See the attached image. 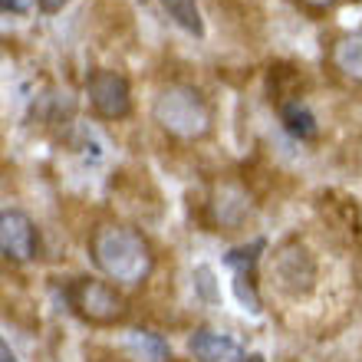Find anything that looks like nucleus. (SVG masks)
<instances>
[{
  "label": "nucleus",
  "mask_w": 362,
  "mask_h": 362,
  "mask_svg": "<svg viewBox=\"0 0 362 362\" xmlns=\"http://www.w3.org/2000/svg\"><path fill=\"white\" fill-rule=\"evenodd\" d=\"M280 119H284L286 132H293L296 139H313V135H316V115L310 112L300 99L280 105Z\"/></svg>",
  "instance_id": "nucleus-11"
},
{
  "label": "nucleus",
  "mask_w": 362,
  "mask_h": 362,
  "mask_svg": "<svg viewBox=\"0 0 362 362\" xmlns=\"http://www.w3.org/2000/svg\"><path fill=\"white\" fill-rule=\"evenodd\" d=\"M211 211H214V221L224 224V228H240L250 214V201L247 194L234 185H221L214 191V201H211Z\"/></svg>",
  "instance_id": "nucleus-8"
},
{
  "label": "nucleus",
  "mask_w": 362,
  "mask_h": 362,
  "mask_svg": "<svg viewBox=\"0 0 362 362\" xmlns=\"http://www.w3.org/2000/svg\"><path fill=\"white\" fill-rule=\"evenodd\" d=\"M333 66L339 69L343 76L362 83V30L346 33V37L333 47Z\"/></svg>",
  "instance_id": "nucleus-9"
},
{
  "label": "nucleus",
  "mask_w": 362,
  "mask_h": 362,
  "mask_svg": "<svg viewBox=\"0 0 362 362\" xmlns=\"http://www.w3.org/2000/svg\"><path fill=\"white\" fill-rule=\"evenodd\" d=\"M95 267L115 284H142L152 274V247L135 228L125 224H103L89 240Z\"/></svg>",
  "instance_id": "nucleus-1"
},
{
  "label": "nucleus",
  "mask_w": 362,
  "mask_h": 362,
  "mask_svg": "<svg viewBox=\"0 0 362 362\" xmlns=\"http://www.w3.org/2000/svg\"><path fill=\"white\" fill-rule=\"evenodd\" d=\"M66 296H69V306H73L83 320H89V323H95V326H112V323H119V320H125V313H129L122 293H115L112 286L103 284V280L83 276V280H76V284L69 286Z\"/></svg>",
  "instance_id": "nucleus-3"
},
{
  "label": "nucleus",
  "mask_w": 362,
  "mask_h": 362,
  "mask_svg": "<svg viewBox=\"0 0 362 362\" xmlns=\"http://www.w3.org/2000/svg\"><path fill=\"white\" fill-rule=\"evenodd\" d=\"M267 247V240L257 238V240H250L247 247H234L224 257V264H228L230 270H234V276H250L254 274V267H257V260H260V250Z\"/></svg>",
  "instance_id": "nucleus-12"
},
{
  "label": "nucleus",
  "mask_w": 362,
  "mask_h": 362,
  "mask_svg": "<svg viewBox=\"0 0 362 362\" xmlns=\"http://www.w3.org/2000/svg\"><path fill=\"white\" fill-rule=\"evenodd\" d=\"M191 356L198 362H238L240 359V346L230 336L211 333V329H198L188 343Z\"/></svg>",
  "instance_id": "nucleus-7"
},
{
  "label": "nucleus",
  "mask_w": 362,
  "mask_h": 362,
  "mask_svg": "<svg viewBox=\"0 0 362 362\" xmlns=\"http://www.w3.org/2000/svg\"><path fill=\"white\" fill-rule=\"evenodd\" d=\"M0 247L13 260H30L37 254V230L23 211H4L0 214Z\"/></svg>",
  "instance_id": "nucleus-6"
},
{
  "label": "nucleus",
  "mask_w": 362,
  "mask_h": 362,
  "mask_svg": "<svg viewBox=\"0 0 362 362\" xmlns=\"http://www.w3.org/2000/svg\"><path fill=\"white\" fill-rule=\"evenodd\" d=\"M162 7L181 30H188L191 37H204V20H201L198 0H162Z\"/></svg>",
  "instance_id": "nucleus-10"
},
{
  "label": "nucleus",
  "mask_w": 362,
  "mask_h": 362,
  "mask_svg": "<svg viewBox=\"0 0 362 362\" xmlns=\"http://www.w3.org/2000/svg\"><path fill=\"white\" fill-rule=\"evenodd\" d=\"M155 122L175 139H201L211 129V109L191 86H168L152 105Z\"/></svg>",
  "instance_id": "nucleus-2"
},
{
  "label": "nucleus",
  "mask_w": 362,
  "mask_h": 362,
  "mask_svg": "<svg viewBox=\"0 0 362 362\" xmlns=\"http://www.w3.org/2000/svg\"><path fill=\"white\" fill-rule=\"evenodd\" d=\"M63 4H66V0H40V10H43V13H57V10H63Z\"/></svg>",
  "instance_id": "nucleus-17"
},
{
  "label": "nucleus",
  "mask_w": 362,
  "mask_h": 362,
  "mask_svg": "<svg viewBox=\"0 0 362 362\" xmlns=\"http://www.w3.org/2000/svg\"><path fill=\"white\" fill-rule=\"evenodd\" d=\"M274 276H276V286L284 290V293H306L316 280V264L310 257V250L303 244H284V247L274 254Z\"/></svg>",
  "instance_id": "nucleus-4"
},
{
  "label": "nucleus",
  "mask_w": 362,
  "mask_h": 362,
  "mask_svg": "<svg viewBox=\"0 0 362 362\" xmlns=\"http://www.w3.org/2000/svg\"><path fill=\"white\" fill-rule=\"evenodd\" d=\"M0 362H20V359H17V356L10 353V346H7V343L0 346Z\"/></svg>",
  "instance_id": "nucleus-18"
},
{
  "label": "nucleus",
  "mask_w": 362,
  "mask_h": 362,
  "mask_svg": "<svg viewBox=\"0 0 362 362\" xmlns=\"http://www.w3.org/2000/svg\"><path fill=\"white\" fill-rule=\"evenodd\" d=\"M129 343H132V349H139L145 359H152V362H168V359H172V353H168V343H165L158 333L135 329V333L129 336Z\"/></svg>",
  "instance_id": "nucleus-13"
},
{
  "label": "nucleus",
  "mask_w": 362,
  "mask_h": 362,
  "mask_svg": "<svg viewBox=\"0 0 362 362\" xmlns=\"http://www.w3.org/2000/svg\"><path fill=\"white\" fill-rule=\"evenodd\" d=\"M238 362H264V356H260V353H250V356H240Z\"/></svg>",
  "instance_id": "nucleus-20"
},
{
  "label": "nucleus",
  "mask_w": 362,
  "mask_h": 362,
  "mask_svg": "<svg viewBox=\"0 0 362 362\" xmlns=\"http://www.w3.org/2000/svg\"><path fill=\"white\" fill-rule=\"evenodd\" d=\"M194 286H198V293L204 296L208 303H214V300H218V286H214V270L204 267V264H201V267L194 270Z\"/></svg>",
  "instance_id": "nucleus-15"
},
{
  "label": "nucleus",
  "mask_w": 362,
  "mask_h": 362,
  "mask_svg": "<svg viewBox=\"0 0 362 362\" xmlns=\"http://www.w3.org/2000/svg\"><path fill=\"white\" fill-rule=\"evenodd\" d=\"M306 7H316V10H323V7H329V4H336V0H303Z\"/></svg>",
  "instance_id": "nucleus-19"
},
{
  "label": "nucleus",
  "mask_w": 362,
  "mask_h": 362,
  "mask_svg": "<svg viewBox=\"0 0 362 362\" xmlns=\"http://www.w3.org/2000/svg\"><path fill=\"white\" fill-rule=\"evenodd\" d=\"M234 293H238V300L244 303V310H250V313H260V300H257V290H254V284H250V276H234Z\"/></svg>",
  "instance_id": "nucleus-14"
},
{
  "label": "nucleus",
  "mask_w": 362,
  "mask_h": 362,
  "mask_svg": "<svg viewBox=\"0 0 362 362\" xmlns=\"http://www.w3.org/2000/svg\"><path fill=\"white\" fill-rule=\"evenodd\" d=\"M30 4H33V0H4V10H7V13H27Z\"/></svg>",
  "instance_id": "nucleus-16"
},
{
  "label": "nucleus",
  "mask_w": 362,
  "mask_h": 362,
  "mask_svg": "<svg viewBox=\"0 0 362 362\" xmlns=\"http://www.w3.org/2000/svg\"><path fill=\"white\" fill-rule=\"evenodd\" d=\"M89 89V103L103 119H125L129 109H132V95H129V83H125L119 73H109V69H99L93 73L86 83Z\"/></svg>",
  "instance_id": "nucleus-5"
}]
</instances>
